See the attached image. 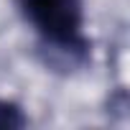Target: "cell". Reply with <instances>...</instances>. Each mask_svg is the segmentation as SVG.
Segmentation results:
<instances>
[{
	"label": "cell",
	"mask_w": 130,
	"mask_h": 130,
	"mask_svg": "<svg viewBox=\"0 0 130 130\" xmlns=\"http://www.w3.org/2000/svg\"><path fill=\"white\" fill-rule=\"evenodd\" d=\"M21 125H26V117L21 115V110L0 100V127H21Z\"/></svg>",
	"instance_id": "7a4b0ae2"
},
{
	"label": "cell",
	"mask_w": 130,
	"mask_h": 130,
	"mask_svg": "<svg viewBox=\"0 0 130 130\" xmlns=\"http://www.w3.org/2000/svg\"><path fill=\"white\" fill-rule=\"evenodd\" d=\"M36 31L56 46H82V0H18Z\"/></svg>",
	"instance_id": "6da1fadb"
}]
</instances>
